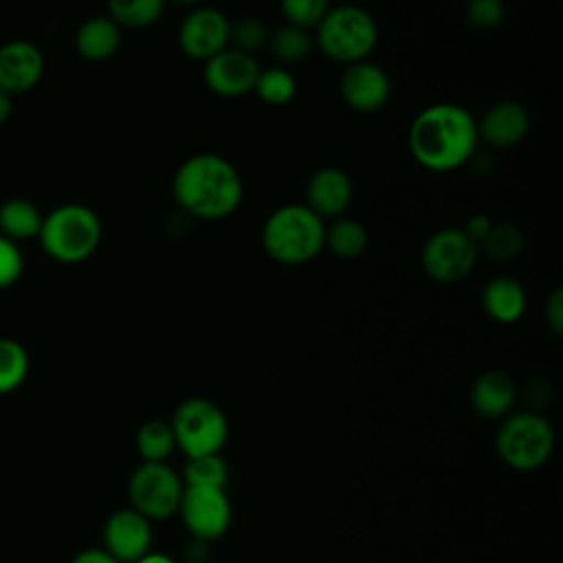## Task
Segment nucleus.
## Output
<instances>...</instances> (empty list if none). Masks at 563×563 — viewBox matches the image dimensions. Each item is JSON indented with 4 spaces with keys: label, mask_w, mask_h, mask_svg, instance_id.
<instances>
[{
    "label": "nucleus",
    "mask_w": 563,
    "mask_h": 563,
    "mask_svg": "<svg viewBox=\"0 0 563 563\" xmlns=\"http://www.w3.org/2000/svg\"><path fill=\"white\" fill-rule=\"evenodd\" d=\"M325 220L303 202H288L268 213L262 224L264 253L284 266H301L323 251Z\"/></svg>",
    "instance_id": "obj_3"
},
{
    "label": "nucleus",
    "mask_w": 563,
    "mask_h": 563,
    "mask_svg": "<svg viewBox=\"0 0 563 563\" xmlns=\"http://www.w3.org/2000/svg\"><path fill=\"white\" fill-rule=\"evenodd\" d=\"M517 398L515 378L504 369L482 372L468 391V402L482 418H501L510 411Z\"/></svg>",
    "instance_id": "obj_18"
},
{
    "label": "nucleus",
    "mask_w": 563,
    "mask_h": 563,
    "mask_svg": "<svg viewBox=\"0 0 563 563\" xmlns=\"http://www.w3.org/2000/svg\"><path fill=\"white\" fill-rule=\"evenodd\" d=\"M70 563H121L117 561L110 552H106L103 548H86L79 554L73 556Z\"/></svg>",
    "instance_id": "obj_36"
},
{
    "label": "nucleus",
    "mask_w": 563,
    "mask_h": 563,
    "mask_svg": "<svg viewBox=\"0 0 563 563\" xmlns=\"http://www.w3.org/2000/svg\"><path fill=\"white\" fill-rule=\"evenodd\" d=\"M44 216L24 198H11L0 205V233L13 242L37 238Z\"/></svg>",
    "instance_id": "obj_23"
},
{
    "label": "nucleus",
    "mask_w": 563,
    "mask_h": 563,
    "mask_svg": "<svg viewBox=\"0 0 563 563\" xmlns=\"http://www.w3.org/2000/svg\"><path fill=\"white\" fill-rule=\"evenodd\" d=\"M11 108H13V103H11V97L7 95V92H2L0 90V125L9 119V114H11Z\"/></svg>",
    "instance_id": "obj_38"
},
{
    "label": "nucleus",
    "mask_w": 563,
    "mask_h": 563,
    "mask_svg": "<svg viewBox=\"0 0 563 563\" xmlns=\"http://www.w3.org/2000/svg\"><path fill=\"white\" fill-rule=\"evenodd\" d=\"M260 75V64L255 55L242 53L238 48L227 46L211 59L202 64V81L205 86L224 99H238L253 92L255 79Z\"/></svg>",
    "instance_id": "obj_12"
},
{
    "label": "nucleus",
    "mask_w": 563,
    "mask_h": 563,
    "mask_svg": "<svg viewBox=\"0 0 563 563\" xmlns=\"http://www.w3.org/2000/svg\"><path fill=\"white\" fill-rule=\"evenodd\" d=\"M26 347L9 336H0V396L15 391L29 376Z\"/></svg>",
    "instance_id": "obj_27"
},
{
    "label": "nucleus",
    "mask_w": 563,
    "mask_h": 563,
    "mask_svg": "<svg viewBox=\"0 0 563 563\" xmlns=\"http://www.w3.org/2000/svg\"><path fill=\"white\" fill-rule=\"evenodd\" d=\"M528 303L526 288L519 279L499 275L484 284L482 308L497 323H515L523 317Z\"/></svg>",
    "instance_id": "obj_19"
},
{
    "label": "nucleus",
    "mask_w": 563,
    "mask_h": 563,
    "mask_svg": "<svg viewBox=\"0 0 563 563\" xmlns=\"http://www.w3.org/2000/svg\"><path fill=\"white\" fill-rule=\"evenodd\" d=\"M523 249L521 231L510 222H493L488 235L479 242V251H484L495 262H510Z\"/></svg>",
    "instance_id": "obj_29"
},
{
    "label": "nucleus",
    "mask_w": 563,
    "mask_h": 563,
    "mask_svg": "<svg viewBox=\"0 0 563 563\" xmlns=\"http://www.w3.org/2000/svg\"><path fill=\"white\" fill-rule=\"evenodd\" d=\"M167 2H176V4H180V7H200V2L202 0H167Z\"/></svg>",
    "instance_id": "obj_39"
},
{
    "label": "nucleus",
    "mask_w": 563,
    "mask_h": 563,
    "mask_svg": "<svg viewBox=\"0 0 563 563\" xmlns=\"http://www.w3.org/2000/svg\"><path fill=\"white\" fill-rule=\"evenodd\" d=\"M176 446L187 457H200L220 453L229 435V422L224 411L209 398L183 400L169 420Z\"/></svg>",
    "instance_id": "obj_7"
},
{
    "label": "nucleus",
    "mask_w": 563,
    "mask_h": 563,
    "mask_svg": "<svg viewBox=\"0 0 563 563\" xmlns=\"http://www.w3.org/2000/svg\"><path fill=\"white\" fill-rule=\"evenodd\" d=\"M176 449L174 431L167 420H145L136 431V451L143 462H165Z\"/></svg>",
    "instance_id": "obj_25"
},
{
    "label": "nucleus",
    "mask_w": 563,
    "mask_h": 563,
    "mask_svg": "<svg viewBox=\"0 0 563 563\" xmlns=\"http://www.w3.org/2000/svg\"><path fill=\"white\" fill-rule=\"evenodd\" d=\"M172 198L180 213L191 220H224L242 205L244 183L229 158L200 152L176 167Z\"/></svg>",
    "instance_id": "obj_2"
},
{
    "label": "nucleus",
    "mask_w": 563,
    "mask_h": 563,
    "mask_svg": "<svg viewBox=\"0 0 563 563\" xmlns=\"http://www.w3.org/2000/svg\"><path fill=\"white\" fill-rule=\"evenodd\" d=\"M330 0H279V11L286 24L312 31L325 11L330 9Z\"/></svg>",
    "instance_id": "obj_31"
},
{
    "label": "nucleus",
    "mask_w": 563,
    "mask_h": 563,
    "mask_svg": "<svg viewBox=\"0 0 563 563\" xmlns=\"http://www.w3.org/2000/svg\"><path fill=\"white\" fill-rule=\"evenodd\" d=\"M490 227H493V218H490V216H486V213H473V216H468V220H466V224L462 227V231L479 246V242L488 235Z\"/></svg>",
    "instance_id": "obj_35"
},
{
    "label": "nucleus",
    "mask_w": 563,
    "mask_h": 563,
    "mask_svg": "<svg viewBox=\"0 0 563 563\" xmlns=\"http://www.w3.org/2000/svg\"><path fill=\"white\" fill-rule=\"evenodd\" d=\"M183 490V477L165 462H141L128 482L130 506L150 521L178 512Z\"/></svg>",
    "instance_id": "obj_9"
},
{
    "label": "nucleus",
    "mask_w": 563,
    "mask_h": 563,
    "mask_svg": "<svg viewBox=\"0 0 563 563\" xmlns=\"http://www.w3.org/2000/svg\"><path fill=\"white\" fill-rule=\"evenodd\" d=\"M543 317L550 332L554 336H561L563 334V288L561 286L552 288V292L548 295L543 306Z\"/></svg>",
    "instance_id": "obj_34"
},
{
    "label": "nucleus",
    "mask_w": 563,
    "mask_h": 563,
    "mask_svg": "<svg viewBox=\"0 0 563 563\" xmlns=\"http://www.w3.org/2000/svg\"><path fill=\"white\" fill-rule=\"evenodd\" d=\"M464 18L475 31H495L506 20L504 0H466Z\"/></svg>",
    "instance_id": "obj_32"
},
{
    "label": "nucleus",
    "mask_w": 563,
    "mask_h": 563,
    "mask_svg": "<svg viewBox=\"0 0 563 563\" xmlns=\"http://www.w3.org/2000/svg\"><path fill=\"white\" fill-rule=\"evenodd\" d=\"M134 563H176V561L163 552H147L141 559H136Z\"/></svg>",
    "instance_id": "obj_37"
},
{
    "label": "nucleus",
    "mask_w": 563,
    "mask_h": 563,
    "mask_svg": "<svg viewBox=\"0 0 563 563\" xmlns=\"http://www.w3.org/2000/svg\"><path fill=\"white\" fill-rule=\"evenodd\" d=\"M44 73L42 51L26 40H11L0 46V90L9 97L31 90Z\"/></svg>",
    "instance_id": "obj_17"
},
{
    "label": "nucleus",
    "mask_w": 563,
    "mask_h": 563,
    "mask_svg": "<svg viewBox=\"0 0 563 563\" xmlns=\"http://www.w3.org/2000/svg\"><path fill=\"white\" fill-rule=\"evenodd\" d=\"M185 486H216L224 488L229 479V466L220 457V453L187 457L185 473L180 475Z\"/></svg>",
    "instance_id": "obj_28"
},
{
    "label": "nucleus",
    "mask_w": 563,
    "mask_h": 563,
    "mask_svg": "<svg viewBox=\"0 0 563 563\" xmlns=\"http://www.w3.org/2000/svg\"><path fill=\"white\" fill-rule=\"evenodd\" d=\"M339 95L343 103L356 112H376L391 97V79L378 64L363 59L343 66L339 77Z\"/></svg>",
    "instance_id": "obj_13"
},
{
    "label": "nucleus",
    "mask_w": 563,
    "mask_h": 563,
    "mask_svg": "<svg viewBox=\"0 0 563 563\" xmlns=\"http://www.w3.org/2000/svg\"><path fill=\"white\" fill-rule=\"evenodd\" d=\"M266 46L275 57L277 66L288 68V66L301 64L314 51V37H312V31L284 22L282 26L268 33Z\"/></svg>",
    "instance_id": "obj_22"
},
{
    "label": "nucleus",
    "mask_w": 563,
    "mask_h": 563,
    "mask_svg": "<svg viewBox=\"0 0 563 563\" xmlns=\"http://www.w3.org/2000/svg\"><path fill=\"white\" fill-rule=\"evenodd\" d=\"M152 523L132 506L114 510L103 523V550L121 563H134L150 552Z\"/></svg>",
    "instance_id": "obj_14"
},
{
    "label": "nucleus",
    "mask_w": 563,
    "mask_h": 563,
    "mask_svg": "<svg viewBox=\"0 0 563 563\" xmlns=\"http://www.w3.org/2000/svg\"><path fill=\"white\" fill-rule=\"evenodd\" d=\"M495 449L510 468L532 471L552 455L554 429L548 418L537 411L506 413L495 435Z\"/></svg>",
    "instance_id": "obj_6"
},
{
    "label": "nucleus",
    "mask_w": 563,
    "mask_h": 563,
    "mask_svg": "<svg viewBox=\"0 0 563 563\" xmlns=\"http://www.w3.org/2000/svg\"><path fill=\"white\" fill-rule=\"evenodd\" d=\"M22 268H24V260L18 249V242L0 233V288L11 286L22 275Z\"/></svg>",
    "instance_id": "obj_33"
},
{
    "label": "nucleus",
    "mask_w": 563,
    "mask_h": 563,
    "mask_svg": "<svg viewBox=\"0 0 563 563\" xmlns=\"http://www.w3.org/2000/svg\"><path fill=\"white\" fill-rule=\"evenodd\" d=\"M253 92L260 97V101L268 106H286L297 95V79L286 66L275 64L268 68H260Z\"/></svg>",
    "instance_id": "obj_26"
},
{
    "label": "nucleus",
    "mask_w": 563,
    "mask_h": 563,
    "mask_svg": "<svg viewBox=\"0 0 563 563\" xmlns=\"http://www.w3.org/2000/svg\"><path fill=\"white\" fill-rule=\"evenodd\" d=\"M266 42H268V29L260 18L249 15L231 22V33H229L231 48L255 55L262 46H266Z\"/></svg>",
    "instance_id": "obj_30"
},
{
    "label": "nucleus",
    "mask_w": 563,
    "mask_h": 563,
    "mask_svg": "<svg viewBox=\"0 0 563 563\" xmlns=\"http://www.w3.org/2000/svg\"><path fill=\"white\" fill-rule=\"evenodd\" d=\"M178 515L198 541H213L229 530L231 501L224 488L216 486H185Z\"/></svg>",
    "instance_id": "obj_10"
},
{
    "label": "nucleus",
    "mask_w": 563,
    "mask_h": 563,
    "mask_svg": "<svg viewBox=\"0 0 563 563\" xmlns=\"http://www.w3.org/2000/svg\"><path fill=\"white\" fill-rule=\"evenodd\" d=\"M369 244V233L363 222L356 218H334L330 224H325V238L323 249L334 253L339 260H356L365 253Z\"/></svg>",
    "instance_id": "obj_21"
},
{
    "label": "nucleus",
    "mask_w": 563,
    "mask_h": 563,
    "mask_svg": "<svg viewBox=\"0 0 563 563\" xmlns=\"http://www.w3.org/2000/svg\"><path fill=\"white\" fill-rule=\"evenodd\" d=\"M99 216L79 202H66L44 216L40 227V244L46 255L59 264L86 262L101 244Z\"/></svg>",
    "instance_id": "obj_5"
},
{
    "label": "nucleus",
    "mask_w": 563,
    "mask_h": 563,
    "mask_svg": "<svg viewBox=\"0 0 563 563\" xmlns=\"http://www.w3.org/2000/svg\"><path fill=\"white\" fill-rule=\"evenodd\" d=\"M530 114L523 103L515 99H501L486 108L477 119L479 143L495 150H510L528 136Z\"/></svg>",
    "instance_id": "obj_16"
},
{
    "label": "nucleus",
    "mask_w": 563,
    "mask_h": 563,
    "mask_svg": "<svg viewBox=\"0 0 563 563\" xmlns=\"http://www.w3.org/2000/svg\"><path fill=\"white\" fill-rule=\"evenodd\" d=\"M167 9V0H108V18L119 29L139 31L156 24Z\"/></svg>",
    "instance_id": "obj_24"
},
{
    "label": "nucleus",
    "mask_w": 563,
    "mask_h": 563,
    "mask_svg": "<svg viewBox=\"0 0 563 563\" xmlns=\"http://www.w3.org/2000/svg\"><path fill=\"white\" fill-rule=\"evenodd\" d=\"M231 20L216 7H194L178 26V46L194 62H207L229 46Z\"/></svg>",
    "instance_id": "obj_11"
},
{
    "label": "nucleus",
    "mask_w": 563,
    "mask_h": 563,
    "mask_svg": "<svg viewBox=\"0 0 563 563\" xmlns=\"http://www.w3.org/2000/svg\"><path fill=\"white\" fill-rule=\"evenodd\" d=\"M314 46L341 66L369 59L378 44V26L374 15L352 2L334 4L312 29Z\"/></svg>",
    "instance_id": "obj_4"
},
{
    "label": "nucleus",
    "mask_w": 563,
    "mask_h": 563,
    "mask_svg": "<svg viewBox=\"0 0 563 563\" xmlns=\"http://www.w3.org/2000/svg\"><path fill=\"white\" fill-rule=\"evenodd\" d=\"M479 246L462 227H442L433 231L420 249L424 275L438 284H455L468 277L477 264Z\"/></svg>",
    "instance_id": "obj_8"
},
{
    "label": "nucleus",
    "mask_w": 563,
    "mask_h": 563,
    "mask_svg": "<svg viewBox=\"0 0 563 563\" xmlns=\"http://www.w3.org/2000/svg\"><path fill=\"white\" fill-rule=\"evenodd\" d=\"M477 145L475 114L451 101L422 108L407 130L411 158L433 174H449L464 167L475 156Z\"/></svg>",
    "instance_id": "obj_1"
},
{
    "label": "nucleus",
    "mask_w": 563,
    "mask_h": 563,
    "mask_svg": "<svg viewBox=\"0 0 563 563\" xmlns=\"http://www.w3.org/2000/svg\"><path fill=\"white\" fill-rule=\"evenodd\" d=\"M354 198V183L341 167L325 165L310 174L306 183V207L321 220L341 218Z\"/></svg>",
    "instance_id": "obj_15"
},
{
    "label": "nucleus",
    "mask_w": 563,
    "mask_h": 563,
    "mask_svg": "<svg viewBox=\"0 0 563 563\" xmlns=\"http://www.w3.org/2000/svg\"><path fill=\"white\" fill-rule=\"evenodd\" d=\"M121 29L108 15H92L81 22L75 35L77 53L88 62H103L121 46Z\"/></svg>",
    "instance_id": "obj_20"
}]
</instances>
